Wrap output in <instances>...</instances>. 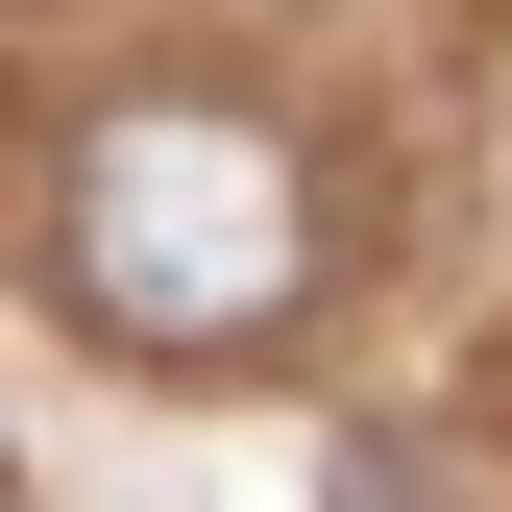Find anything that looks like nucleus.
<instances>
[{"instance_id":"f257e3e1","label":"nucleus","mask_w":512,"mask_h":512,"mask_svg":"<svg viewBox=\"0 0 512 512\" xmlns=\"http://www.w3.org/2000/svg\"><path fill=\"white\" fill-rule=\"evenodd\" d=\"M49 244H74V293L122 317V342H171V366L269 342V317L317 293V196H293V147H269V122H220V98L98 122L74 196H49Z\"/></svg>"}]
</instances>
